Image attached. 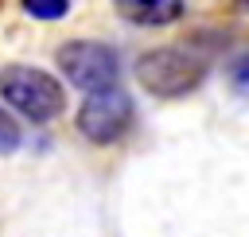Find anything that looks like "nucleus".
<instances>
[{
    "instance_id": "39448f33",
    "label": "nucleus",
    "mask_w": 249,
    "mask_h": 237,
    "mask_svg": "<svg viewBox=\"0 0 249 237\" xmlns=\"http://www.w3.org/2000/svg\"><path fill=\"white\" fill-rule=\"evenodd\" d=\"M113 8L121 19H128L136 27H167L187 12L183 0H113Z\"/></svg>"
},
{
    "instance_id": "423d86ee",
    "label": "nucleus",
    "mask_w": 249,
    "mask_h": 237,
    "mask_svg": "<svg viewBox=\"0 0 249 237\" xmlns=\"http://www.w3.org/2000/svg\"><path fill=\"white\" fill-rule=\"evenodd\" d=\"M19 4H23V12L35 16V19H62V16L70 12V0H19Z\"/></svg>"
},
{
    "instance_id": "f03ea898",
    "label": "nucleus",
    "mask_w": 249,
    "mask_h": 237,
    "mask_svg": "<svg viewBox=\"0 0 249 237\" xmlns=\"http://www.w3.org/2000/svg\"><path fill=\"white\" fill-rule=\"evenodd\" d=\"M0 97L31 124H51L66 109V93L58 78H51L39 66H23V62H12L0 70Z\"/></svg>"
},
{
    "instance_id": "7ed1b4c3",
    "label": "nucleus",
    "mask_w": 249,
    "mask_h": 237,
    "mask_svg": "<svg viewBox=\"0 0 249 237\" xmlns=\"http://www.w3.org/2000/svg\"><path fill=\"white\" fill-rule=\"evenodd\" d=\"M62 78L78 89H105V85H117L121 78V58L109 43H97V39H70L58 47L54 54Z\"/></svg>"
},
{
    "instance_id": "20e7f679",
    "label": "nucleus",
    "mask_w": 249,
    "mask_h": 237,
    "mask_svg": "<svg viewBox=\"0 0 249 237\" xmlns=\"http://www.w3.org/2000/svg\"><path fill=\"white\" fill-rule=\"evenodd\" d=\"M74 124L89 144H117L132 124V97L124 89H117V85L89 89L78 117H74Z\"/></svg>"
},
{
    "instance_id": "0eeeda50",
    "label": "nucleus",
    "mask_w": 249,
    "mask_h": 237,
    "mask_svg": "<svg viewBox=\"0 0 249 237\" xmlns=\"http://www.w3.org/2000/svg\"><path fill=\"white\" fill-rule=\"evenodd\" d=\"M19 140H23L19 124L12 120V113H8V109H0V155L16 152V148H19Z\"/></svg>"
},
{
    "instance_id": "1a4fd4ad",
    "label": "nucleus",
    "mask_w": 249,
    "mask_h": 237,
    "mask_svg": "<svg viewBox=\"0 0 249 237\" xmlns=\"http://www.w3.org/2000/svg\"><path fill=\"white\" fill-rule=\"evenodd\" d=\"M233 8L237 12H249V0H233Z\"/></svg>"
},
{
    "instance_id": "6e6552de",
    "label": "nucleus",
    "mask_w": 249,
    "mask_h": 237,
    "mask_svg": "<svg viewBox=\"0 0 249 237\" xmlns=\"http://www.w3.org/2000/svg\"><path fill=\"white\" fill-rule=\"evenodd\" d=\"M230 85H233L237 97H249V51L233 58V66H230Z\"/></svg>"
},
{
    "instance_id": "f257e3e1",
    "label": "nucleus",
    "mask_w": 249,
    "mask_h": 237,
    "mask_svg": "<svg viewBox=\"0 0 249 237\" xmlns=\"http://www.w3.org/2000/svg\"><path fill=\"white\" fill-rule=\"evenodd\" d=\"M210 70V58L187 43H171V47H152L136 58V82L152 93V97H187L202 85Z\"/></svg>"
}]
</instances>
